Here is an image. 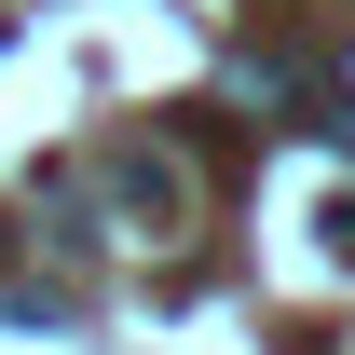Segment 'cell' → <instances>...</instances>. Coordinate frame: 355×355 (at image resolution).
I'll return each instance as SVG.
<instances>
[{
	"mask_svg": "<svg viewBox=\"0 0 355 355\" xmlns=\"http://www.w3.org/2000/svg\"><path fill=\"white\" fill-rule=\"evenodd\" d=\"M110 205H123L137 232H178V205H191V191H178V164H150V150H123V164H110Z\"/></svg>",
	"mask_w": 355,
	"mask_h": 355,
	"instance_id": "obj_1",
	"label": "cell"
}]
</instances>
